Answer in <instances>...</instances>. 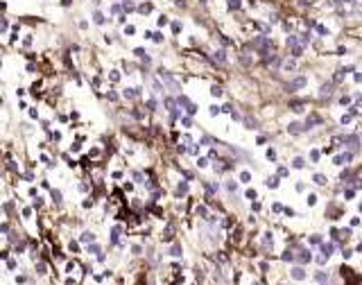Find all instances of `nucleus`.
Listing matches in <instances>:
<instances>
[{"label":"nucleus","instance_id":"obj_1","mask_svg":"<svg viewBox=\"0 0 362 285\" xmlns=\"http://www.w3.org/2000/svg\"><path fill=\"white\" fill-rule=\"evenodd\" d=\"M292 279L294 281H304L306 279V270H304V267H294V270H292Z\"/></svg>","mask_w":362,"mask_h":285},{"label":"nucleus","instance_id":"obj_2","mask_svg":"<svg viewBox=\"0 0 362 285\" xmlns=\"http://www.w3.org/2000/svg\"><path fill=\"white\" fill-rule=\"evenodd\" d=\"M351 158H353V154H349V152H347V154H342V156H335V158H333V163H335V165H342V163L351 161Z\"/></svg>","mask_w":362,"mask_h":285},{"label":"nucleus","instance_id":"obj_3","mask_svg":"<svg viewBox=\"0 0 362 285\" xmlns=\"http://www.w3.org/2000/svg\"><path fill=\"white\" fill-rule=\"evenodd\" d=\"M306 82H308V79H306V77H297L292 84H290V89H304V86H306Z\"/></svg>","mask_w":362,"mask_h":285},{"label":"nucleus","instance_id":"obj_4","mask_svg":"<svg viewBox=\"0 0 362 285\" xmlns=\"http://www.w3.org/2000/svg\"><path fill=\"white\" fill-rule=\"evenodd\" d=\"M304 129H306V127H304L301 123H290V129H288V132H290V134H301Z\"/></svg>","mask_w":362,"mask_h":285},{"label":"nucleus","instance_id":"obj_5","mask_svg":"<svg viewBox=\"0 0 362 285\" xmlns=\"http://www.w3.org/2000/svg\"><path fill=\"white\" fill-rule=\"evenodd\" d=\"M213 59H215L217 64H226V52L224 50H217V52L213 54Z\"/></svg>","mask_w":362,"mask_h":285},{"label":"nucleus","instance_id":"obj_6","mask_svg":"<svg viewBox=\"0 0 362 285\" xmlns=\"http://www.w3.org/2000/svg\"><path fill=\"white\" fill-rule=\"evenodd\" d=\"M161 77L168 82V86H172V91H179V84H177L175 79H170V75H168V73H161Z\"/></svg>","mask_w":362,"mask_h":285},{"label":"nucleus","instance_id":"obj_7","mask_svg":"<svg viewBox=\"0 0 362 285\" xmlns=\"http://www.w3.org/2000/svg\"><path fill=\"white\" fill-rule=\"evenodd\" d=\"M263 242H265V249H267V251H272V247H274V242H272V233H265Z\"/></svg>","mask_w":362,"mask_h":285},{"label":"nucleus","instance_id":"obj_8","mask_svg":"<svg viewBox=\"0 0 362 285\" xmlns=\"http://www.w3.org/2000/svg\"><path fill=\"white\" fill-rule=\"evenodd\" d=\"M313 181L317 183V186H326V177H324V174H317V172H315V174H313Z\"/></svg>","mask_w":362,"mask_h":285},{"label":"nucleus","instance_id":"obj_9","mask_svg":"<svg viewBox=\"0 0 362 285\" xmlns=\"http://www.w3.org/2000/svg\"><path fill=\"white\" fill-rule=\"evenodd\" d=\"M304 165H306V163H304V158H301V156H297V158L292 161V167H294V170H301Z\"/></svg>","mask_w":362,"mask_h":285},{"label":"nucleus","instance_id":"obj_10","mask_svg":"<svg viewBox=\"0 0 362 285\" xmlns=\"http://www.w3.org/2000/svg\"><path fill=\"white\" fill-rule=\"evenodd\" d=\"M138 11H141V14H150V11H152V5H150V2H145V5L138 7Z\"/></svg>","mask_w":362,"mask_h":285},{"label":"nucleus","instance_id":"obj_11","mask_svg":"<svg viewBox=\"0 0 362 285\" xmlns=\"http://www.w3.org/2000/svg\"><path fill=\"white\" fill-rule=\"evenodd\" d=\"M240 181H245V183H249L251 181V174L247 172V170H242V172H240Z\"/></svg>","mask_w":362,"mask_h":285},{"label":"nucleus","instance_id":"obj_12","mask_svg":"<svg viewBox=\"0 0 362 285\" xmlns=\"http://www.w3.org/2000/svg\"><path fill=\"white\" fill-rule=\"evenodd\" d=\"M301 52H304L301 45H292V57H301Z\"/></svg>","mask_w":362,"mask_h":285},{"label":"nucleus","instance_id":"obj_13","mask_svg":"<svg viewBox=\"0 0 362 285\" xmlns=\"http://www.w3.org/2000/svg\"><path fill=\"white\" fill-rule=\"evenodd\" d=\"M319 95H322V98L331 95V84H324V86H322V93H319Z\"/></svg>","mask_w":362,"mask_h":285},{"label":"nucleus","instance_id":"obj_14","mask_svg":"<svg viewBox=\"0 0 362 285\" xmlns=\"http://www.w3.org/2000/svg\"><path fill=\"white\" fill-rule=\"evenodd\" d=\"M299 261H301V263H308V261H310V251H301Z\"/></svg>","mask_w":362,"mask_h":285},{"label":"nucleus","instance_id":"obj_15","mask_svg":"<svg viewBox=\"0 0 362 285\" xmlns=\"http://www.w3.org/2000/svg\"><path fill=\"white\" fill-rule=\"evenodd\" d=\"M93 20H95L98 25H102V23H104V16L100 14V11H95V14H93Z\"/></svg>","mask_w":362,"mask_h":285},{"label":"nucleus","instance_id":"obj_16","mask_svg":"<svg viewBox=\"0 0 362 285\" xmlns=\"http://www.w3.org/2000/svg\"><path fill=\"white\" fill-rule=\"evenodd\" d=\"M125 95H127V98H138V89H127Z\"/></svg>","mask_w":362,"mask_h":285},{"label":"nucleus","instance_id":"obj_17","mask_svg":"<svg viewBox=\"0 0 362 285\" xmlns=\"http://www.w3.org/2000/svg\"><path fill=\"white\" fill-rule=\"evenodd\" d=\"M152 41H157V43H161V41H163V34H161V32H152Z\"/></svg>","mask_w":362,"mask_h":285},{"label":"nucleus","instance_id":"obj_18","mask_svg":"<svg viewBox=\"0 0 362 285\" xmlns=\"http://www.w3.org/2000/svg\"><path fill=\"white\" fill-rule=\"evenodd\" d=\"M134 54H136V57H141V59H147V57H145V50H143V48H136V50H134Z\"/></svg>","mask_w":362,"mask_h":285},{"label":"nucleus","instance_id":"obj_19","mask_svg":"<svg viewBox=\"0 0 362 285\" xmlns=\"http://www.w3.org/2000/svg\"><path fill=\"white\" fill-rule=\"evenodd\" d=\"M210 93L215 95V98H220V95H222V86H213V89H210Z\"/></svg>","mask_w":362,"mask_h":285},{"label":"nucleus","instance_id":"obj_20","mask_svg":"<svg viewBox=\"0 0 362 285\" xmlns=\"http://www.w3.org/2000/svg\"><path fill=\"white\" fill-rule=\"evenodd\" d=\"M267 186H269V188H276V186H279V179H276V177L267 179Z\"/></svg>","mask_w":362,"mask_h":285},{"label":"nucleus","instance_id":"obj_21","mask_svg":"<svg viewBox=\"0 0 362 285\" xmlns=\"http://www.w3.org/2000/svg\"><path fill=\"white\" fill-rule=\"evenodd\" d=\"M188 190V183H179V188H177V192H179V195H183V192Z\"/></svg>","mask_w":362,"mask_h":285},{"label":"nucleus","instance_id":"obj_22","mask_svg":"<svg viewBox=\"0 0 362 285\" xmlns=\"http://www.w3.org/2000/svg\"><path fill=\"white\" fill-rule=\"evenodd\" d=\"M344 73H347V70H340V73L333 77V82H342V79H344Z\"/></svg>","mask_w":362,"mask_h":285},{"label":"nucleus","instance_id":"obj_23","mask_svg":"<svg viewBox=\"0 0 362 285\" xmlns=\"http://www.w3.org/2000/svg\"><path fill=\"white\" fill-rule=\"evenodd\" d=\"M315 123H322V118L313 113V116H310V120H308V125H315Z\"/></svg>","mask_w":362,"mask_h":285},{"label":"nucleus","instance_id":"obj_24","mask_svg":"<svg viewBox=\"0 0 362 285\" xmlns=\"http://www.w3.org/2000/svg\"><path fill=\"white\" fill-rule=\"evenodd\" d=\"M319 156H322V152H317V149H313V152H310V158H313V161H319Z\"/></svg>","mask_w":362,"mask_h":285},{"label":"nucleus","instance_id":"obj_25","mask_svg":"<svg viewBox=\"0 0 362 285\" xmlns=\"http://www.w3.org/2000/svg\"><path fill=\"white\" fill-rule=\"evenodd\" d=\"M170 254H172V256H181V247H179V245H175V247H172Z\"/></svg>","mask_w":362,"mask_h":285},{"label":"nucleus","instance_id":"obj_26","mask_svg":"<svg viewBox=\"0 0 362 285\" xmlns=\"http://www.w3.org/2000/svg\"><path fill=\"white\" fill-rule=\"evenodd\" d=\"M82 240H84V242H93V233H84Z\"/></svg>","mask_w":362,"mask_h":285},{"label":"nucleus","instance_id":"obj_27","mask_svg":"<svg viewBox=\"0 0 362 285\" xmlns=\"http://www.w3.org/2000/svg\"><path fill=\"white\" fill-rule=\"evenodd\" d=\"M238 7H240V0H231L229 2V9H238Z\"/></svg>","mask_w":362,"mask_h":285},{"label":"nucleus","instance_id":"obj_28","mask_svg":"<svg viewBox=\"0 0 362 285\" xmlns=\"http://www.w3.org/2000/svg\"><path fill=\"white\" fill-rule=\"evenodd\" d=\"M52 199H54V202H61V192H59V190H52Z\"/></svg>","mask_w":362,"mask_h":285},{"label":"nucleus","instance_id":"obj_29","mask_svg":"<svg viewBox=\"0 0 362 285\" xmlns=\"http://www.w3.org/2000/svg\"><path fill=\"white\" fill-rule=\"evenodd\" d=\"M281 258H283V261H292L294 256H292V251H285V254H283V256H281Z\"/></svg>","mask_w":362,"mask_h":285},{"label":"nucleus","instance_id":"obj_30","mask_svg":"<svg viewBox=\"0 0 362 285\" xmlns=\"http://www.w3.org/2000/svg\"><path fill=\"white\" fill-rule=\"evenodd\" d=\"M134 32H136V27H134V25H127V27H125V34H134Z\"/></svg>","mask_w":362,"mask_h":285},{"label":"nucleus","instance_id":"obj_31","mask_svg":"<svg viewBox=\"0 0 362 285\" xmlns=\"http://www.w3.org/2000/svg\"><path fill=\"white\" fill-rule=\"evenodd\" d=\"M267 158H269V161H274V158H276V152H274V149H267Z\"/></svg>","mask_w":362,"mask_h":285},{"label":"nucleus","instance_id":"obj_32","mask_svg":"<svg viewBox=\"0 0 362 285\" xmlns=\"http://www.w3.org/2000/svg\"><path fill=\"white\" fill-rule=\"evenodd\" d=\"M308 204H310V206H315V204H317V195H310L308 197Z\"/></svg>","mask_w":362,"mask_h":285},{"label":"nucleus","instance_id":"obj_33","mask_svg":"<svg viewBox=\"0 0 362 285\" xmlns=\"http://www.w3.org/2000/svg\"><path fill=\"white\" fill-rule=\"evenodd\" d=\"M317 32H319V34H328V30L324 27V25H317Z\"/></svg>","mask_w":362,"mask_h":285},{"label":"nucleus","instance_id":"obj_34","mask_svg":"<svg viewBox=\"0 0 362 285\" xmlns=\"http://www.w3.org/2000/svg\"><path fill=\"white\" fill-rule=\"evenodd\" d=\"M172 32H181V23H172Z\"/></svg>","mask_w":362,"mask_h":285},{"label":"nucleus","instance_id":"obj_35","mask_svg":"<svg viewBox=\"0 0 362 285\" xmlns=\"http://www.w3.org/2000/svg\"><path fill=\"white\" fill-rule=\"evenodd\" d=\"M310 242H313V245H319V242H322V238H319V236H313V238H310Z\"/></svg>","mask_w":362,"mask_h":285},{"label":"nucleus","instance_id":"obj_36","mask_svg":"<svg viewBox=\"0 0 362 285\" xmlns=\"http://www.w3.org/2000/svg\"><path fill=\"white\" fill-rule=\"evenodd\" d=\"M315 279L322 281V283H324V281H326V274H322V272H319V274H315Z\"/></svg>","mask_w":362,"mask_h":285},{"label":"nucleus","instance_id":"obj_37","mask_svg":"<svg viewBox=\"0 0 362 285\" xmlns=\"http://www.w3.org/2000/svg\"><path fill=\"white\" fill-rule=\"evenodd\" d=\"M220 113V107H210V116H217Z\"/></svg>","mask_w":362,"mask_h":285},{"label":"nucleus","instance_id":"obj_38","mask_svg":"<svg viewBox=\"0 0 362 285\" xmlns=\"http://www.w3.org/2000/svg\"><path fill=\"white\" fill-rule=\"evenodd\" d=\"M351 123V116H342V125H349Z\"/></svg>","mask_w":362,"mask_h":285},{"label":"nucleus","instance_id":"obj_39","mask_svg":"<svg viewBox=\"0 0 362 285\" xmlns=\"http://www.w3.org/2000/svg\"><path fill=\"white\" fill-rule=\"evenodd\" d=\"M208 165V158H199V167H206Z\"/></svg>","mask_w":362,"mask_h":285},{"label":"nucleus","instance_id":"obj_40","mask_svg":"<svg viewBox=\"0 0 362 285\" xmlns=\"http://www.w3.org/2000/svg\"><path fill=\"white\" fill-rule=\"evenodd\" d=\"M247 197H249V199H256V190H247Z\"/></svg>","mask_w":362,"mask_h":285},{"label":"nucleus","instance_id":"obj_41","mask_svg":"<svg viewBox=\"0 0 362 285\" xmlns=\"http://www.w3.org/2000/svg\"><path fill=\"white\" fill-rule=\"evenodd\" d=\"M281 211H285V208L281 206V204H274V213H281Z\"/></svg>","mask_w":362,"mask_h":285},{"label":"nucleus","instance_id":"obj_42","mask_svg":"<svg viewBox=\"0 0 362 285\" xmlns=\"http://www.w3.org/2000/svg\"><path fill=\"white\" fill-rule=\"evenodd\" d=\"M70 2H73V0H61V5H64V7H68Z\"/></svg>","mask_w":362,"mask_h":285}]
</instances>
